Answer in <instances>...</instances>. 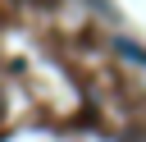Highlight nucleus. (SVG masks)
Returning <instances> with one entry per match:
<instances>
[{
    "label": "nucleus",
    "instance_id": "obj_1",
    "mask_svg": "<svg viewBox=\"0 0 146 142\" xmlns=\"http://www.w3.org/2000/svg\"><path fill=\"white\" fill-rule=\"evenodd\" d=\"M119 50H123L128 60H137V64H146V50H141V46H132V41H119Z\"/></svg>",
    "mask_w": 146,
    "mask_h": 142
}]
</instances>
